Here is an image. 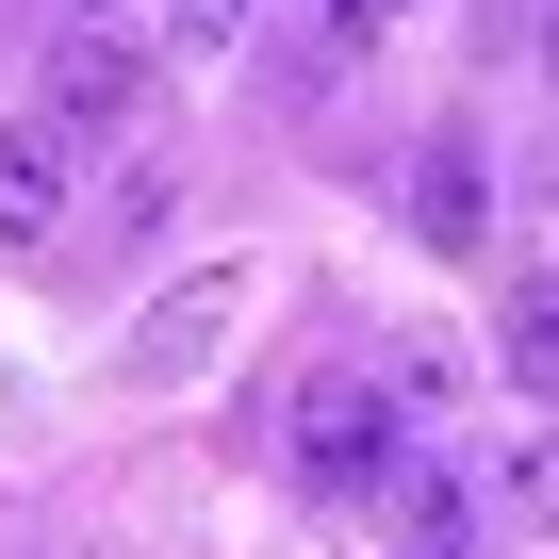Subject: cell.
I'll list each match as a JSON object with an SVG mask.
<instances>
[{
	"label": "cell",
	"mask_w": 559,
	"mask_h": 559,
	"mask_svg": "<svg viewBox=\"0 0 559 559\" xmlns=\"http://www.w3.org/2000/svg\"><path fill=\"white\" fill-rule=\"evenodd\" d=\"M0 428H17V379H0Z\"/></svg>",
	"instance_id": "cell-10"
},
{
	"label": "cell",
	"mask_w": 559,
	"mask_h": 559,
	"mask_svg": "<svg viewBox=\"0 0 559 559\" xmlns=\"http://www.w3.org/2000/svg\"><path fill=\"white\" fill-rule=\"evenodd\" d=\"M247 17H263V0H165V50H230Z\"/></svg>",
	"instance_id": "cell-8"
},
{
	"label": "cell",
	"mask_w": 559,
	"mask_h": 559,
	"mask_svg": "<svg viewBox=\"0 0 559 559\" xmlns=\"http://www.w3.org/2000/svg\"><path fill=\"white\" fill-rule=\"evenodd\" d=\"M412 444H428V428H412V412H395L362 362H330L297 412H280V461H297V493H330V510H379Z\"/></svg>",
	"instance_id": "cell-1"
},
{
	"label": "cell",
	"mask_w": 559,
	"mask_h": 559,
	"mask_svg": "<svg viewBox=\"0 0 559 559\" xmlns=\"http://www.w3.org/2000/svg\"><path fill=\"white\" fill-rule=\"evenodd\" d=\"M412 230H428V247H477V230H493V165H477L461 132L412 148Z\"/></svg>",
	"instance_id": "cell-5"
},
{
	"label": "cell",
	"mask_w": 559,
	"mask_h": 559,
	"mask_svg": "<svg viewBox=\"0 0 559 559\" xmlns=\"http://www.w3.org/2000/svg\"><path fill=\"white\" fill-rule=\"evenodd\" d=\"M493 362H510V395H526V412H559V280H510Z\"/></svg>",
	"instance_id": "cell-6"
},
{
	"label": "cell",
	"mask_w": 559,
	"mask_h": 559,
	"mask_svg": "<svg viewBox=\"0 0 559 559\" xmlns=\"http://www.w3.org/2000/svg\"><path fill=\"white\" fill-rule=\"evenodd\" d=\"M230 313H247V263H198L181 297H165V313L132 330V379H148V395H165V379H198V362L230 346Z\"/></svg>",
	"instance_id": "cell-3"
},
{
	"label": "cell",
	"mask_w": 559,
	"mask_h": 559,
	"mask_svg": "<svg viewBox=\"0 0 559 559\" xmlns=\"http://www.w3.org/2000/svg\"><path fill=\"white\" fill-rule=\"evenodd\" d=\"M543 99H559V17H543Z\"/></svg>",
	"instance_id": "cell-9"
},
{
	"label": "cell",
	"mask_w": 559,
	"mask_h": 559,
	"mask_svg": "<svg viewBox=\"0 0 559 559\" xmlns=\"http://www.w3.org/2000/svg\"><path fill=\"white\" fill-rule=\"evenodd\" d=\"M132 99H148V67H132L116 34H67V50H50V99H34V116H50V132H116Z\"/></svg>",
	"instance_id": "cell-4"
},
{
	"label": "cell",
	"mask_w": 559,
	"mask_h": 559,
	"mask_svg": "<svg viewBox=\"0 0 559 559\" xmlns=\"http://www.w3.org/2000/svg\"><path fill=\"white\" fill-rule=\"evenodd\" d=\"M510 526H559V428H526V444H493V477H477Z\"/></svg>",
	"instance_id": "cell-7"
},
{
	"label": "cell",
	"mask_w": 559,
	"mask_h": 559,
	"mask_svg": "<svg viewBox=\"0 0 559 559\" xmlns=\"http://www.w3.org/2000/svg\"><path fill=\"white\" fill-rule=\"evenodd\" d=\"M67 214H83V132L0 116V247H67Z\"/></svg>",
	"instance_id": "cell-2"
}]
</instances>
